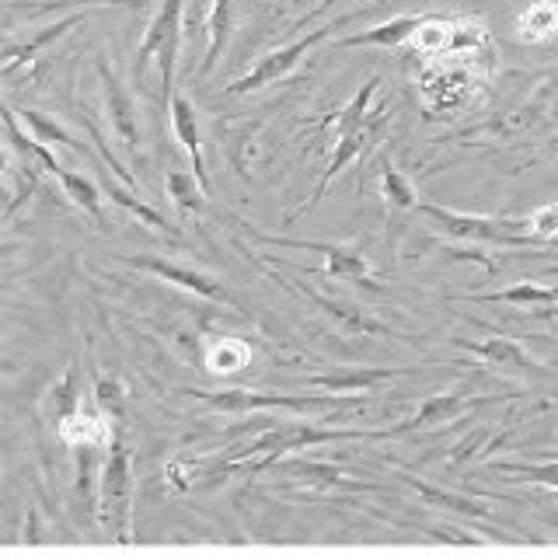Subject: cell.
Here are the masks:
<instances>
[{
  "instance_id": "32",
  "label": "cell",
  "mask_w": 558,
  "mask_h": 558,
  "mask_svg": "<svg viewBox=\"0 0 558 558\" xmlns=\"http://www.w3.org/2000/svg\"><path fill=\"white\" fill-rule=\"evenodd\" d=\"M95 401H98V409H105L109 415L122 418V388H119L116 380L95 377Z\"/></svg>"
},
{
  "instance_id": "29",
  "label": "cell",
  "mask_w": 558,
  "mask_h": 558,
  "mask_svg": "<svg viewBox=\"0 0 558 558\" xmlns=\"http://www.w3.org/2000/svg\"><path fill=\"white\" fill-rule=\"evenodd\" d=\"M95 453L98 447H77V502L84 517H92L98 510V502L92 499L95 496Z\"/></svg>"
},
{
  "instance_id": "19",
  "label": "cell",
  "mask_w": 558,
  "mask_h": 558,
  "mask_svg": "<svg viewBox=\"0 0 558 558\" xmlns=\"http://www.w3.org/2000/svg\"><path fill=\"white\" fill-rule=\"evenodd\" d=\"M81 22H84V14H70V17H63V22L43 28L39 35H32V39H25V43L8 39V46H4V74H11V70L22 66V63H32L35 57H39V49H46L49 43H57L63 32L77 28Z\"/></svg>"
},
{
  "instance_id": "21",
  "label": "cell",
  "mask_w": 558,
  "mask_h": 558,
  "mask_svg": "<svg viewBox=\"0 0 558 558\" xmlns=\"http://www.w3.org/2000/svg\"><path fill=\"white\" fill-rule=\"evenodd\" d=\"M464 301L475 304H513V307H541V304H558V287H541V283H513L506 290L493 293H471Z\"/></svg>"
},
{
  "instance_id": "23",
  "label": "cell",
  "mask_w": 558,
  "mask_h": 558,
  "mask_svg": "<svg viewBox=\"0 0 558 558\" xmlns=\"http://www.w3.org/2000/svg\"><path fill=\"white\" fill-rule=\"evenodd\" d=\"M558 32V0H541L517 17V35L523 43H545Z\"/></svg>"
},
{
  "instance_id": "22",
  "label": "cell",
  "mask_w": 558,
  "mask_h": 558,
  "mask_svg": "<svg viewBox=\"0 0 558 558\" xmlns=\"http://www.w3.org/2000/svg\"><path fill=\"white\" fill-rule=\"evenodd\" d=\"M405 478L418 496L426 499V506H436V510H453V513H464V517H493V510L475 499H468V496H453V493H444V488H436V485H426L423 478H415V475H401Z\"/></svg>"
},
{
  "instance_id": "15",
  "label": "cell",
  "mask_w": 558,
  "mask_h": 558,
  "mask_svg": "<svg viewBox=\"0 0 558 558\" xmlns=\"http://www.w3.org/2000/svg\"><path fill=\"white\" fill-rule=\"evenodd\" d=\"M171 130L179 136V144L185 150V157L192 161V171H196V179L203 182V189L209 192V171H206V161H203V140H199V119H196V109H192V101L182 98L174 92L171 98Z\"/></svg>"
},
{
  "instance_id": "31",
  "label": "cell",
  "mask_w": 558,
  "mask_h": 558,
  "mask_svg": "<svg viewBox=\"0 0 558 558\" xmlns=\"http://www.w3.org/2000/svg\"><path fill=\"white\" fill-rule=\"evenodd\" d=\"M496 471H506V475H523L527 482H545L558 488V461L551 464H496Z\"/></svg>"
},
{
  "instance_id": "27",
  "label": "cell",
  "mask_w": 558,
  "mask_h": 558,
  "mask_svg": "<svg viewBox=\"0 0 558 558\" xmlns=\"http://www.w3.org/2000/svg\"><path fill=\"white\" fill-rule=\"evenodd\" d=\"M380 192H384V199H388L391 206H398V209H415L418 206L412 182L395 165L380 168Z\"/></svg>"
},
{
  "instance_id": "7",
  "label": "cell",
  "mask_w": 558,
  "mask_h": 558,
  "mask_svg": "<svg viewBox=\"0 0 558 558\" xmlns=\"http://www.w3.org/2000/svg\"><path fill=\"white\" fill-rule=\"evenodd\" d=\"M126 266H136V269H144V272H154L157 279H168V283L174 287H182L189 293H196V296H206V301H217V304H227V307H234L241 311L238 304V296L227 290L223 283H217L214 276H206L199 269H192V266H179V262H168L161 255H119Z\"/></svg>"
},
{
  "instance_id": "26",
  "label": "cell",
  "mask_w": 558,
  "mask_h": 558,
  "mask_svg": "<svg viewBox=\"0 0 558 558\" xmlns=\"http://www.w3.org/2000/svg\"><path fill=\"white\" fill-rule=\"evenodd\" d=\"M252 353H248V345L244 342H234V339H223L217 342L214 349L206 353V366H209V374H238L241 366H248Z\"/></svg>"
},
{
  "instance_id": "33",
  "label": "cell",
  "mask_w": 558,
  "mask_h": 558,
  "mask_svg": "<svg viewBox=\"0 0 558 558\" xmlns=\"http://www.w3.org/2000/svg\"><path fill=\"white\" fill-rule=\"evenodd\" d=\"M336 4H342V0H322V4H318V8H314L311 14H304V17H301V22H296V25H293V32H296V28H304L307 22H318V17H322L325 11H331V8H336Z\"/></svg>"
},
{
  "instance_id": "16",
  "label": "cell",
  "mask_w": 558,
  "mask_h": 558,
  "mask_svg": "<svg viewBox=\"0 0 558 558\" xmlns=\"http://www.w3.org/2000/svg\"><path fill=\"white\" fill-rule=\"evenodd\" d=\"M464 349H471L478 360L499 366V371H513V374H534L537 363L523 353V345L517 339H506V336H493L485 342H468V339H458Z\"/></svg>"
},
{
  "instance_id": "11",
  "label": "cell",
  "mask_w": 558,
  "mask_h": 558,
  "mask_svg": "<svg viewBox=\"0 0 558 558\" xmlns=\"http://www.w3.org/2000/svg\"><path fill=\"white\" fill-rule=\"evenodd\" d=\"M506 395H468V391H444V395H429L423 405H418L405 423H398L391 429V436H405V433H418L429 429L436 423H450L461 412L475 409V405H493V401H502Z\"/></svg>"
},
{
  "instance_id": "10",
  "label": "cell",
  "mask_w": 558,
  "mask_h": 558,
  "mask_svg": "<svg viewBox=\"0 0 558 558\" xmlns=\"http://www.w3.org/2000/svg\"><path fill=\"white\" fill-rule=\"evenodd\" d=\"M98 77L105 84V105H109V126L116 133V140L122 144V150L130 154V161L140 168L144 165V154H140V119H136V105L130 98L126 87L119 84V77L109 66L98 63Z\"/></svg>"
},
{
  "instance_id": "3",
  "label": "cell",
  "mask_w": 558,
  "mask_h": 558,
  "mask_svg": "<svg viewBox=\"0 0 558 558\" xmlns=\"http://www.w3.org/2000/svg\"><path fill=\"white\" fill-rule=\"evenodd\" d=\"M214 412H255V409H293V412H325V409H356L363 395H279V391H192Z\"/></svg>"
},
{
  "instance_id": "4",
  "label": "cell",
  "mask_w": 558,
  "mask_h": 558,
  "mask_svg": "<svg viewBox=\"0 0 558 558\" xmlns=\"http://www.w3.org/2000/svg\"><path fill=\"white\" fill-rule=\"evenodd\" d=\"M98 520L119 534V541H130L133 534V471H130V450L116 436L109 447V458L98 471Z\"/></svg>"
},
{
  "instance_id": "8",
  "label": "cell",
  "mask_w": 558,
  "mask_h": 558,
  "mask_svg": "<svg viewBox=\"0 0 558 558\" xmlns=\"http://www.w3.org/2000/svg\"><path fill=\"white\" fill-rule=\"evenodd\" d=\"M380 116L384 112H377L371 122H363V126H349V130H336V150H331V157H328V165H325V174H322V182H318V189H314V196L296 209V214H290L287 217V227L293 223V220H301L307 209H314L322 199H325V192L331 189V182L339 179V174L356 161V157H363V150L371 147V140H374V133H377V126H380Z\"/></svg>"
},
{
  "instance_id": "25",
  "label": "cell",
  "mask_w": 558,
  "mask_h": 558,
  "mask_svg": "<svg viewBox=\"0 0 558 558\" xmlns=\"http://www.w3.org/2000/svg\"><path fill=\"white\" fill-rule=\"evenodd\" d=\"M105 189H109L112 203H119L122 209H130L133 217H140V220H144V223H150L154 231H165V234H171V238H179V227H171V223H168V220H165L161 214H157L154 206H147L144 199H136L133 192H130V185L122 189V185H116V182L109 179V185H105Z\"/></svg>"
},
{
  "instance_id": "6",
  "label": "cell",
  "mask_w": 558,
  "mask_h": 558,
  "mask_svg": "<svg viewBox=\"0 0 558 558\" xmlns=\"http://www.w3.org/2000/svg\"><path fill=\"white\" fill-rule=\"evenodd\" d=\"M342 25H349V17H339V22H331V25H325V28H314V32H307V35H301V39H293V43H287L283 49H272V52H266L248 74H244L241 81H234L231 87H227V95H234V98H241V95H252V92H258V87H266V84H276V81H283L290 70L301 63L307 52L318 46V43H325L331 32L336 28H342Z\"/></svg>"
},
{
  "instance_id": "9",
  "label": "cell",
  "mask_w": 558,
  "mask_h": 558,
  "mask_svg": "<svg viewBox=\"0 0 558 558\" xmlns=\"http://www.w3.org/2000/svg\"><path fill=\"white\" fill-rule=\"evenodd\" d=\"M244 223V220H241ZM248 227V234L255 241H266V244H279V248H301V252H318L325 255V269L328 276H336L342 279V283H366V287H374L371 283V266H366V258L360 252H349V248H339V244H325V241H293V238H276V234H262L255 231L252 223H244Z\"/></svg>"
},
{
  "instance_id": "28",
  "label": "cell",
  "mask_w": 558,
  "mask_h": 558,
  "mask_svg": "<svg viewBox=\"0 0 558 558\" xmlns=\"http://www.w3.org/2000/svg\"><path fill=\"white\" fill-rule=\"evenodd\" d=\"M22 119H25V126L43 140V144H63L66 150H77V154L84 150V147L77 144V140L60 126L57 119H46L43 112H35V109H25V112H22Z\"/></svg>"
},
{
  "instance_id": "1",
  "label": "cell",
  "mask_w": 558,
  "mask_h": 558,
  "mask_svg": "<svg viewBox=\"0 0 558 558\" xmlns=\"http://www.w3.org/2000/svg\"><path fill=\"white\" fill-rule=\"evenodd\" d=\"M388 436H391V429H318V426H304V423H279L262 433L258 440H252L244 450H238V458L231 464H223V471L244 468L248 475H258V471H266L290 450L336 444V440H388Z\"/></svg>"
},
{
  "instance_id": "5",
  "label": "cell",
  "mask_w": 558,
  "mask_h": 558,
  "mask_svg": "<svg viewBox=\"0 0 558 558\" xmlns=\"http://www.w3.org/2000/svg\"><path fill=\"white\" fill-rule=\"evenodd\" d=\"M418 214H426L444 234L464 238V241H488V244H502V248H537V241H541L534 234H520L517 220H493V217L453 214V209L433 206V203H418Z\"/></svg>"
},
{
  "instance_id": "13",
  "label": "cell",
  "mask_w": 558,
  "mask_h": 558,
  "mask_svg": "<svg viewBox=\"0 0 558 558\" xmlns=\"http://www.w3.org/2000/svg\"><path fill=\"white\" fill-rule=\"evenodd\" d=\"M409 374H415L412 366H349V371H336V374H314L307 377V384L331 395H371L377 384Z\"/></svg>"
},
{
  "instance_id": "12",
  "label": "cell",
  "mask_w": 558,
  "mask_h": 558,
  "mask_svg": "<svg viewBox=\"0 0 558 558\" xmlns=\"http://www.w3.org/2000/svg\"><path fill=\"white\" fill-rule=\"evenodd\" d=\"M109 412H87L84 405H74L70 412L60 415L57 423V436L66 444V447H98V450H109L116 433H112V423H109Z\"/></svg>"
},
{
  "instance_id": "17",
  "label": "cell",
  "mask_w": 558,
  "mask_h": 558,
  "mask_svg": "<svg viewBox=\"0 0 558 558\" xmlns=\"http://www.w3.org/2000/svg\"><path fill=\"white\" fill-rule=\"evenodd\" d=\"M423 22H426V14H401V17H395V22H384L377 28L345 35V39L339 43V49H356V46H384V49H391V46L409 43Z\"/></svg>"
},
{
  "instance_id": "18",
  "label": "cell",
  "mask_w": 558,
  "mask_h": 558,
  "mask_svg": "<svg viewBox=\"0 0 558 558\" xmlns=\"http://www.w3.org/2000/svg\"><path fill=\"white\" fill-rule=\"evenodd\" d=\"M231 28H234V0H214V8L206 14V35H209V49H206V60L199 66V77H209L217 70L227 39H231Z\"/></svg>"
},
{
  "instance_id": "2",
  "label": "cell",
  "mask_w": 558,
  "mask_h": 558,
  "mask_svg": "<svg viewBox=\"0 0 558 558\" xmlns=\"http://www.w3.org/2000/svg\"><path fill=\"white\" fill-rule=\"evenodd\" d=\"M189 0H161L147 25L144 43L136 49V84H144L147 66L157 60L161 63V87L165 101L174 98V63H179V46H182V14Z\"/></svg>"
},
{
  "instance_id": "24",
  "label": "cell",
  "mask_w": 558,
  "mask_h": 558,
  "mask_svg": "<svg viewBox=\"0 0 558 558\" xmlns=\"http://www.w3.org/2000/svg\"><path fill=\"white\" fill-rule=\"evenodd\" d=\"M165 185H168L171 203L179 206L182 214H199L203 199L209 196V192L203 189V182L196 179V171H185V168H171Z\"/></svg>"
},
{
  "instance_id": "14",
  "label": "cell",
  "mask_w": 558,
  "mask_h": 558,
  "mask_svg": "<svg viewBox=\"0 0 558 558\" xmlns=\"http://www.w3.org/2000/svg\"><path fill=\"white\" fill-rule=\"evenodd\" d=\"M279 283H287L290 290H296L301 296H307V301L318 307L322 314H328L331 322H336L342 331H349V336H380V331H388L380 322H374V318H366L363 311H356V307H349V304H342V301H331V296H325V293H318L314 287H307V283H301V279H293V276H283Z\"/></svg>"
},
{
  "instance_id": "30",
  "label": "cell",
  "mask_w": 558,
  "mask_h": 558,
  "mask_svg": "<svg viewBox=\"0 0 558 558\" xmlns=\"http://www.w3.org/2000/svg\"><path fill=\"white\" fill-rule=\"evenodd\" d=\"M523 227L534 234V238H541V241H551V238H558V203H548V206H537L534 214L523 220Z\"/></svg>"
},
{
  "instance_id": "20",
  "label": "cell",
  "mask_w": 558,
  "mask_h": 558,
  "mask_svg": "<svg viewBox=\"0 0 558 558\" xmlns=\"http://www.w3.org/2000/svg\"><path fill=\"white\" fill-rule=\"evenodd\" d=\"M57 182L63 185L66 199L74 203L77 209H84V217L92 220L98 231H109V223H105V214H101V192H98V185L92 179H87V174L60 168L57 171Z\"/></svg>"
}]
</instances>
